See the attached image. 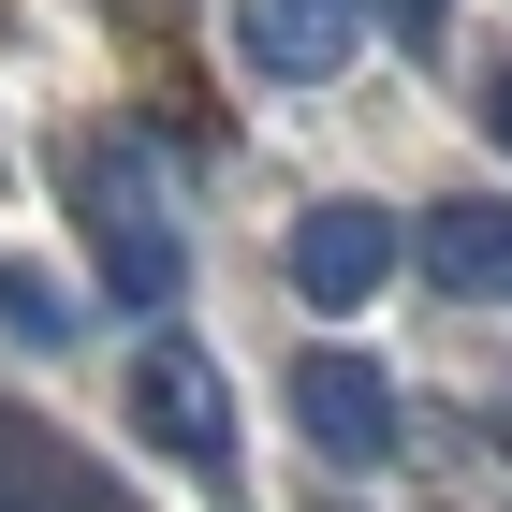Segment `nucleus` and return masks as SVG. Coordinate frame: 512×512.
Wrapping results in <instances>:
<instances>
[{
    "mask_svg": "<svg viewBox=\"0 0 512 512\" xmlns=\"http://www.w3.org/2000/svg\"><path fill=\"white\" fill-rule=\"evenodd\" d=\"M74 220H88V264H103V293L118 308H176V220H161V176H147V147H118V132H88L74 161Z\"/></svg>",
    "mask_w": 512,
    "mask_h": 512,
    "instance_id": "f257e3e1",
    "label": "nucleus"
},
{
    "mask_svg": "<svg viewBox=\"0 0 512 512\" xmlns=\"http://www.w3.org/2000/svg\"><path fill=\"white\" fill-rule=\"evenodd\" d=\"M293 425H308V454H337V469H381L395 439H410V395L381 381V352L322 337V352H293Z\"/></svg>",
    "mask_w": 512,
    "mask_h": 512,
    "instance_id": "f03ea898",
    "label": "nucleus"
},
{
    "mask_svg": "<svg viewBox=\"0 0 512 512\" xmlns=\"http://www.w3.org/2000/svg\"><path fill=\"white\" fill-rule=\"evenodd\" d=\"M132 425H147L161 454H191L205 483H235V395H220V366H205L191 337H147V366H132Z\"/></svg>",
    "mask_w": 512,
    "mask_h": 512,
    "instance_id": "7ed1b4c3",
    "label": "nucleus"
},
{
    "mask_svg": "<svg viewBox=\"0 0 512 512\" xmlns=\"http://www.w3.org/2000/svg\"><path fill=\"white\" fill-rule=\"evenodd\" d=\"M395 249H410V220H381V205H308L293 220V293L308 308H366L395 278Z\"/></svg>",
    "mask_w": 512,
    "mask_h": 512,
    "instance_id": "20e7f679",
    "label": "nucleus"
},
{
    "mask_svg": "<svg viewBox=\"0 0 512 512\" xmlns=\"http://www.w3.org/2000/svg\"><path fill=\"white\" fill-rule=\"evenodd\" d=\"M235 44H249V74L322 88V74L366 44V0H235Z\"/></svg>",
    "mask_w": 512,
    "mask_h": 512,
    "instance_id": "39448f33",
    "label": "nucleus"
},
{
    "mask_svg": "<svg viewBox=\"0 0 512 512\" xmlns=\"http://www.w3.org/2000/svg\"><path fill=\"white\" fill-rule=\"evenodd\" d=\"M410 264H425L439 293H483V308H498L512 293V205H483V191L425 205V220H410Z\"/></svg>",
    "mask_w": 512,
    "mask_h": 512,
    "instance_id": "423d86ee",
    "label": "nucleus"
},
{
    "mask_svg": "<svg viewBox=\"0 0 512 512\" xmlns=\"http://www.w3.org/2000/svg\"><path fill=\"white\" fill-rule=\"evenodd\" d=\"M0 322H15L30 352H59V337H74V293H59V278H30V264H0Z\"/></svg>",
    "mask_w": 512,
    "mask_h": 512,
    "instance_id": "0eeeda50",
    "label": "nucleus"
},
{
    "mask_svg": "<svg viewBox=\"0 0 512 512\" xmlns=\"http://www.w3.org/2000/svg\"><path fill=\"white\" fill-rule=\"evenodd\" d=\"M0 512H103V498H88L74 469H44V454H15V469H0Z\"/></svg>",
    "mask_w": 512,
    "mask_h": 512,
    "instance_id": "6e6552de",
    "label": "nucleus"
},
{
    "mask_svg": "<svg viewBox=\"0 0 512 512\" xmlns=\"http://www.w3.org/2000/svg\"><path fill=\"white\" fill-rule=\"evenodd\" d=\"M366 15H381L395 44H439V15H454V0H366Z\"/></svg>",
    "mask_w": 512,
    "mask_h": 512,
    "instance_id": "1a4fd4ad",
    "label": "nucleus"
},
{
    "mask_svg": "<svg viewBox=\"0 0 512 512\" xmlns=\"http://www.w3.org/2000/svg\"><path fill=\"white\" fill-rule=\"evenodd\" d=\"M483 132H498V147H512V59H498V88H483Z\"/></svg>",
    "mask_w": 512,
    "mask_h": 512,
    "instance_id": "9d476101",
    "label": "nucleus"
}]
</instances>
